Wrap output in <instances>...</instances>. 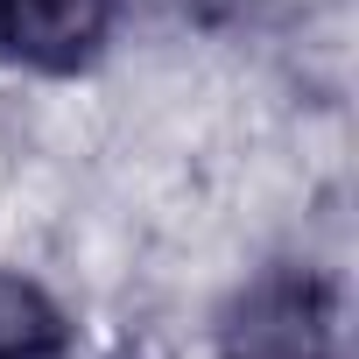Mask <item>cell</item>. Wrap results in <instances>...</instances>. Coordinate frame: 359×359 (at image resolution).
<instances>
[{"label": "cell", "mask_w": 359, "mask_h": 359, "mask_svg": "<svg viewBox=\"0 0 359 359\" xmlns=\"http://www.w3.org/2000/svg\"><path fill=\"white\" fill-rule=\"evenodd\" d=\"M113 36V0H0V50L43 78L85 71Z\"/></svg>", "instance_id": "cell-1"}, {"label": "cell", "mask_w": 359, "mask_h": 359, "mask_svg": "<svg viewBox=\"0 0 359 359\" xmlns=\"http://www.w3.org/2000/svg\"><path fill=\"white\" fill-rule=\"evenodd\" d=\"M226 359H331V317L310 282H275L247 303Z\"/></svg>", "instance_id": "cell-2"}, {"label": "cell", "mask_w": 359, "mask_h": 359, "mask_svg": "<svg viewBox=\"0 0 359 359\" xmlns=\"http://www.w3.org/2000/svg\"><path fill=\"white\" fill-rule=\"evenodd\" d=\"M0 359H71L64 303L22 268H0Z\"/></svg>", "instance_id": "cell-3"}, {"label": "cell", "mask_w": 359, "mask_h": 359, "mask_svg": "<svg viewBox=\"0 0 359 359\" xmlns=\"http://www.w3.org/2000/svg\"><path fill=\"white\" fill-rule=\"evenodd\" d=\"M148 8H162L169 22H184V29H219L240 15V0H148Z\"/></svg>", "instance_id": "cell-4"}]
</instances>
